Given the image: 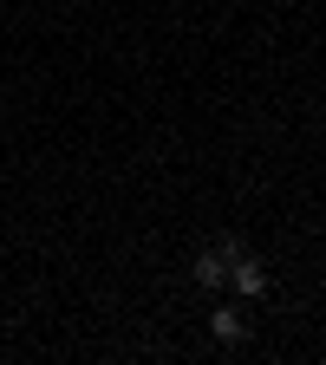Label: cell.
Segmentation results:
<instances>
[{
    "label": "cell",
    "instance_id": "obj_1",
    "mask_svg": "<svg viewBox=\"0 0 326 365\" xmlns=\"http://www.w3.org/2000/svg\"><path fill=\"white\" fill-rule=\"evenodd\" d=\"M228 287H235L242 300H261V294H268V267H261V255L228 261Z\"/></svg>",
    "mask_w": 326,
    "mask_h": 365
},
{
    "label": "cell",
    "instance_id": "obj_2",
    "mask_svg": "<svg viewBox=\"0 0 326 365\" xmlns=\"http://www.w3.org/2000/svg\"><path fill=\"white\" fill-rule=\"evenodd\" d=\"M209 333H215L222 346H235V339L248 333V319H242V307H215V313H209Z\"/></svg>",
    "mask_w": 326,
    "mask_h": 365
},
{
    "label": "cell",
    "instance_id": "obj_3",
    "mask_svg": "<svg viewBox=\"0 0 326 365\" xmlns=\"http://www.w3.org/2000/svg\"><path fill=\"white\" fill-rule=\"evenodd\" d=\"M228 281V255L222 248H203L196 255V287H222Z\"/></svg>",
    "mask_w": 326,
    "mask_h": 365
}]
</instances>
